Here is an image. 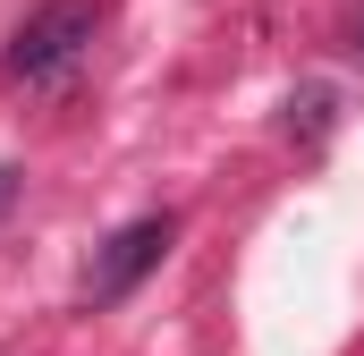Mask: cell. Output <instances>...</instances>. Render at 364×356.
<instances>
[{"mask_svg":"<svg viewBox=\"0 0 364 356\" xmlns=\"http://www.w3.org/2000/svg\"><path fill=\"white\" fill-rule=\"evenodd\" d=\"M93 26H102L93 0H43V9L9 34V77H17V85H60V77H77V60L93 51Z\"/></svg>","mask_w":364,"mask_h":356,"instance_id":"obj_1","label":"cell"},{"mask_svg":"<svg viewBox=\"0 0 364 356\" xmlns=\"http://www.w3.org/2000/svg\"><path fill=\"white\" fill-rule=\"evenodd\" d=\"M170 246H178V221H170V212H144V221H127V229H119V238L93 255V271H85V305H119V297H127L144 271L161 263Z\"/></svg>","mask_w":364,"mask_h":356,"instance_id":"obj_2","label":"cell"}]
</instances>
